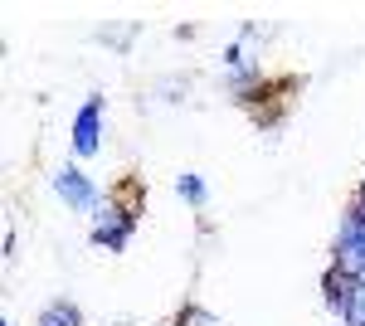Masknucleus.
Segmentation results:
<instances>
[{
	"label": "nucleus",
	"mask_w": 365,
	"mask_h": 326,
	"mask_svg": "<svg viewBox=\"0 0 365 326\" xmlns=\"http://www.w3.org/2000/svg\"><path fill=\"white\" fill-rule=\"evenodd\" d=\"M49 185H54L58 205H63L73 219H83V224H93V219L103 215V205L113 200V190H103V185H98L78 161H73V165H58L54 175H49Z\"/></svg>",
	"instance_id": "obj_1"
},
{
	"label": "nucleus",
	"mask_w": 365,
	"mask_h": 326,
	"mask_svg": "<svg viewBox=\"0 0 365 326\" xmlns=\"http://www.w3.org/2000/svg\"><path fill=\"white\" fill-rule=\"evenodd\" d=\"M103 136H108V103L103 98H83L78 112L68 117V151H73V161H93L103 151Z\"/></svg>",
	"instance_id": "obj_2"
},
{
	"label": "nucleus",
	"mask_w": 365,
	"mask_h": 326,
	"mask_svg": "<svg viewBox=\"0 0 365 326\" xmlns=\"http://www.w3.org/2000/svg\"><path fill=\"white\" fill-rule=\"evenodd\" d=\"M132 229H137V210H127L113 195L103 205V215L88 224V239H93V248H103V253H122V248L132 244Z\"/></svg>",
	"instance_id": "obj_3"
},
{
	"label": "nucleus",
	"mask_w": 365,
	"mask_h": 326,
	"mask_svg": "<svg viewBox=\"0 0 365 326\" xmlns=\"http://www.w3.org/2000/svg\"><path fill=\"white\" fill-rule=\"evenodd\" d=\"M34 326H83V312H78L68 297H54L39 317H34Z\"/></svg>",
	"instance_id": "obj_4"
},
{
	"label": "nucleus",
	"mask_w": 365,
	"mask_h": 326,
	"mask_svg": "<svg viewBox=\"0 0 365 326\" xmlns=\"http://www.w3.org/2000/svg\"><path fill=\"white\" fill-rule=\"evenodd\" d=\"M175 195H180L190 210H205V205H210V185H205V175H195V170H180V175H175Z\"/></svg>",
	"instance_id": "obj_5"
},
{
	"label": "nucleus",
	"mask_w": 365,
	"mask_h": 326,
	"mask_svg": "<svg viewBox=\"0 0 365 326\" xmlns=\"http://www.w3.org/2000/svg\"><path fill=\"white\" fill-rule=\"evenodd\" d=\"M175 326H220V317L205 312V307H185V312L175 317Z\"/></svg>",
	"instance_id": "obj_6"
},
{
	"label": "nucleus",
	"mask_w": 365,
	"mask_h": 326,
	"mask_svg": "<svg viewBox=\"0 0 365 326\" xmlns=\"http://www.w3.org/2000/svg\"><path fill=\"white\" fill-rule=\"evenodd\" d=\"M351 210H356V219H361V234H365V205H356V200H351Z\"/></svg>",
	"instance_id": "obj_7"
},
{
	"label": "nucleus",
	"mask_w": 365,
	"mask_h": 326,
	"mask_svg": "<svg viewBox=\"0 0 365 326\" xmlns=\"http://www.w3.org/2000/svg\"><path fill=\"white\" fill-rule=\"evenodd\" d=\"M356 205H365V175H361V185H356Z\"/></svg>",
	"instance_id": "obj_8"
}]
</instances>
